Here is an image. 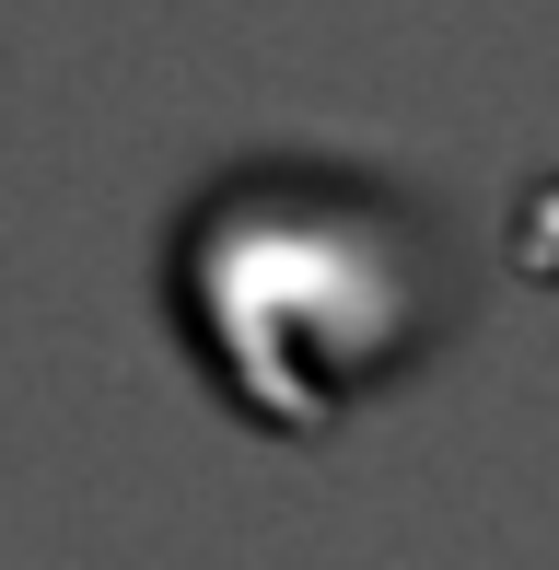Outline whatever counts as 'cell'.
Segmentation results:
<instances>
[{
	"label": "cell",
	"mask_w": 559,
	"mask_h": 570,
	"mask_svg": "<svg viewBox=\"0 0 559 570\" xmlns=\"http://www.w3.org/2000/svg\"><path fill=\"white\" fill-rule=\"evenodd\" d=\"M164 315L268 431H326L454 326V233L350 164H222L175 210Z\"/></svg>",
	"instance_id": "obj_1"
}]
</instances>
